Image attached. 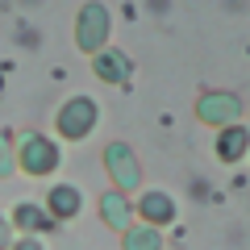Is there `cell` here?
<instances>
[{
	"instance_id": "1",
	"label": "cell",
	"mask_w": 250,
	"mask_h": 250,
	"mask_svg": "<svg viewBox=\"0 0 250 250\" xmlns=\"http://www.w3.org/2000/svg\"><path fill=\"white\" fill-rule=\"evenodd\" d=\"M62 167V142L54 134H42V129H25L17 134V171L29 179H46Z\"/></svg>"
},
{
	"instance_id": "8",
	"label": "cell",
	"mask_w": 250,
	"mask_h": 250,
	"mask_svg": "<svg viewBox=\"0 0 250 250\" xmlns=\"http://www.w3.org/2000/svg\"><path fill=\"white\" fill-rule=\"evenodd\" d=\"M92 75H96L100 83H113V88H121V83L134 80V59H129L121 46H104V50L92 59Z\"/></svg>"
},
{
	"instance_id": "2",
	"label": "cell",
	"mask_w": 250,
	"mask_h": 250,
	"mask_svg": "<svg viewBox=\"0 0 250 250\" xmlns=\"http://www.w3.org/2000/svg\"><path fill=\"white\" fill-rule=\"evenodd\" d=\"M100 125V104L92 96H67L54 113V138L59 142H88Z\"/></svg>"
},
{
	"instance_id": "5",
	"label": "cell",
	"mask_w": 250,
	"mask_h": 250,
	"mask_svg": "<svg viewBox=\"0 0 250 250\" xmlns=\"http://www.w3.org/2000/svg\"><path fill=\"white\" fill-rule=\"evenodd\" d=\"M196 121L208 129H225V125L242 121V100L238 92H200L196 96Z\"/></svg>"
},
{
	"instance_id": "11",
	"label": "cell",
	"mask_w": 250,
	"mask_h": 250,
	"mask_svg": "<svg viewBox=\"0 0 250 250\" xmlns=\"http://www.w3.org/2000/svg\"><path fill=\"white\" fill-rule=\"evenodd\" d=\"M9 221H13L17 233H29V238H42V233H50L54 225H59L50 213H46V205H38V200H21V205H13Z\"/></svg>"
},
{
	"instance_id": "6",
	"label": "cell",
	"mask_w": 250,
	"mask_h": 250,
	"mask_svg": "<svg viewBox=\"0 0 250 250\" xmlns=\"http://www.w3.org/2000/svg\"><path fill=\"white\" fill-rule=\"evenodd\" d=\"M134 213L142 225H154V229H167V225H175L179 217V205L175 196H171L167 188H142L134 196Z\"/></svg>"
},
{
	"instance_id": "3",
	"label": "cell",
	"mask_w": 250,
	"mask_h": 250,
	"mask_svg": "<svg viewBox=\"0 0 250 250\" xmlns=\"http://www.w3.org/2000/svg\"><path fill=\"white\" fill-rule=\"evenodd\" d=\"M108 38H113V13H108V4H100V0L80 4V13H75V50L96 59L104 46H113Z\"/></svg>"
},
{
	"instance_id": "10",
	"label": "cell",
	"mask_w": 250,
	"mask_h": 250,
	"mask_svg": "<svg viewBox=\"0 0 250 250\" xmlns=\"http://www.w3.org/2000/svg\"><path fill=\"white\" fill-rule=\"evenodd\" d=\"M213 154H217V163H225V167H238V163L250 154V129H246L242 121H238V125H225V129H217Z\"/></svg>"
},
{
	"instance_id": "15",
	"label": "cell",
	"mask_w": 250,
	"mask_h": 250,
	"mask_svg": "<svg viewBox=\"0 0 250 250\" xmlns=\"http://www.w3.org/2000/svg\"><path fill=\"white\" fill-rule=\"evenodd\" d=\"M13 250H46V242H42V238H29V233H17Z\"/></svg>"
},
{
	"instance_id": "12",
	"label": "cell",
	"mask_w": 250,
	"mask_h": 250,
	"mask_svg": "<svg viewBox=\"0 0 250 250\" xmlns=\"http://www.w3.org/2000/svg\"><path fill=\"white\" fill-rule=\"evenodd\" d=\"M163 246H167L163 229H154V225H142V221H134L129 229L121 233V250H163Z\"/></svg>"
},
{
	"instance_id": "4",
	"label": "cell",
	"mask_w": 250,
	"mask_h": 250,
	"mask_svg": "<svg viewBox=\"0 0 250 250\" xmlns=\"http://www.w3.org/2000/svg\"><path fill=\"white\" fill-rule=\"evenodd\" d=\"M100 163H104L108 179H113L117 192H125V196H138L142 192V159L134 154V146L129 142H104V150H100Z\"/></svg>"
},
{
	"instance_id": "7",
	"label": "cell",
	"mask_w": 250,
	"mask_h": 250,
	"mask_svg": "<svg viewBox=\"0 0 250 250\" xmlns=\"http://www.w3.org/2000/svg\"><path fill=\"white\" fill-rule=\"evenodd\" d=\"M96 213H100V225H108L113 233H125L129 225L138 221V213H134V196H125V192H117V188L100 192Z\"/></svg>"
},
{
	"instance_id": "13",
	"label": "cell",
	"mask_w": 250,
	"mask_h": 250,
	"mask_svg": "<svg viewBox=\"0 0 250 250\" xmlns=\"http://www.w3.org/2000/svg\"><path fill=\"white\" fill-rule=\"evenodd\" d=\"M17 175V138L9 129H0V179Z\"/></svg>"
},
{
	"instance_id": "16",
	"label": "cell",
	"mask_w": 250,
	"mask_h": 250,
	"mask_svg": "<svg viewBox=\"0 0 250 250\" xmlns=\"http://www.w3.org/2000/svg\"><path fill=\"white\" fill-rule=\"evenodd\" d=\"M0 88H4V75H0Z\"/></svg>"
},
{
	"instance_id": "14",
	"label": "cell",
	"mask_w": 250,
	"mask_h": 250,
	"mask_svg": "<svg viewBox=\"0 0 250 250\" xmlns=\"http://www.w3.org/2000/svg\"><path fill=\"white\" fill-rule=\"evenodd\" d=\"M13 242H17V229H13L9 213H0V250H13Z\"/></svg>"
},
{
	"instance_id": "9",
	"label": "cell",
	"mask_w": 250,
	"mask_h": 250,
	"mask_svg": "<svg viewBox=\"0 0 250 250\" xmlns=\"http://www.w3.org/2000/svg\"><path fill=\"white\" fill-rule=\"evenodd\" d=\"M42 205H46V213L62 225V221H75V217L83 213V192H80V184H50Z\"/></svg>"
}]
</instances>
